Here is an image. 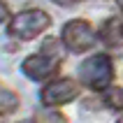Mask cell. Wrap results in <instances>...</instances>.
<instances>
[{"label":"cell","instance_id":"cell-1","mask_svg":"<svg viewBox=\"0 0 123 123\" xmlns=\"http://www.w3.org/2000/svg\"><path fill=\"white\" fill-rule=\"evenodd\" d=\"M61 63H63L61 37H47L37 54H30L21 63V72L33 81H44V79H49V77H54L58 72Z\"/></svg>","mask_w":123,"mask_h":123},{"label":"cell","instance_id":"cell-2","mask_svg":"<svg viewBox=\"0 0 123 123\" xmlns=\"http://www.w3.org/2000/svg\"><path fill=\"white\" fill-rule=\"evenodd\" d=\"M49 26H51V16L44 9H40V7H28V9L16 12L9 19L7 35L14 37V40H21V42H30L37 35H42Z\"/></svg>","mask_w":123,"mask_h":123},{"label":"cell","instance_id":"cell-3","mask_svg":"<svg viewBox=\"0 0 123 123\" xmlns=\"http://www.w3.org/2000/svg\"><path fill=\"white\" fill-rule=\"evenodd\" d=\"M79 81L91 91H105L114 81V63L107 54H93L86 61H81L79 70Z\"/></svg>","mask_w":123,"mask_h":123},{"label":"cell","instance_id":"cell-4","mask_svg":"<svg viewBox=\"0 0 123 123\" xmlns=\"http://www.w3.org/2000/svg\"><path fill=\"white\" fill-rule=\"evenodd\" d=\"M61 42L72 54H86L93 47V42H95V30H93V26L86 19H72L63 26Z\"/></svg>","mask_w":123,"mask_h":123},{"label":"cell","instance_id":"cell-5","mask_svg":"<svg viewBox=\"0 0 123 123\" xmlns=\"http://www.w3.org/2000/svg\"><path fill=\"white\" fill-rule=\"evenodd\" d=\"M79 98V84L70 77H58L40 91V100L44 107H61Z\"/></svg>","mask_w":123,"mask_h":123},{"label":"cell","instance_id":"cell-6","mask_svg":"<svg viewBox=\"0 0 123 123\" xmlns=\"http://www.w3.org/2000/svg\"><path fill=\"white\" fill-rule=\"evenodd\" d=\"M100 37L107 47H121V19L111 16L109 21H105V26L100 28Z\"/></svg>","mask_w":123,"mask_h":123},{"label":"cell","instance_id":"cell-7","mask_svg":"<svg viewBox=\"0 0 123 123\" xmlns=\"http://www.w3.org/2000/svg\"><path fill=\"white\" fill-rule=\"evenodd\" d=\"M16 107H19V95L12 88H7L5 84H0V116L12 114Z\"/></svg>","mask_w":123,"mask_h":123},{"label":"cell","instance_id":"cell-8","mask_svg":"<svg viewBox=\"0 0 123 123\" xmlns=\"http://www.w3.org/2000/svg\"><path fill=\"white\" fill-rule=\"evenodd\" d=\"M102 100L105 105L114 111H123V88L121 86H109L102 91Z\"/></svg>","mask_w":123,"mask_h":123},{"label":"cell","instance_id":"cell-9","mask_svg":"<svg viewBox=\"0 0 123 123\" xmlns=\"http://www.w3.org/2000/svg\"><path fill=\"white\" fill-rule=\"evenodd\" d=\"M5 19H9V7H7L5 0H0V23H2Z\"/></svg>","mask_w":123,"mask_h":123},{"label":"cell","instance_id":"cell-10","mask_svg":"<svg viewBox=\"0 0 123 123\" xmlns=\"http://www.w3.org/2000/svg\"><path fill=\"white\" fill-rule=\"evenodd\" d=\"M51 2H56L61 7H70V5H77V2H84V0H51Z\"/></svg>","mask_w":123,"mask_h":123},{"label":"cell","instance_id":"cell-11","mask_svg":"<svg viewBox=\"0 0 123 123\" xmlns=\"http://www.w3.org/2000/svg\"><path fill=\"white\" fill-rule=\"evenodd\" d=\"M21 123H35V121H33V118H26V121H21Z\"/></svg>","mask_w":123,"mask_h":123},{"label":"cell","instance_id":"cell-12","mask_svg":"<svg viewBox=\"0 0 123 123\" xmlns=\"http://www.w3.org/2000/svg\"><path fill=\"white\" fill-rule=\"evenodd\" d=\"M116 2H118V7H121V9H123V0H116Z\"/></svg>","mask_w":123,"mask_h":123},{"label":"cell","instance_id":"cell-13","mask_svg":"<svg viewBox=\"0 0 123 123\" xmlns=\"http://www.w3.org/2000/svg\"><path fill=\"white\" fill-rule=\"evenodd\" d=\"M116 123H123V114H121V116H118V121H116Z\"/></svg>","mask_w":123,"mask_h":123},{"label":"cell","instance_id":"cell-14","mask_svg":"<svg viewBox=\"0 0 123 123\" xmlns=\"http://www.w3.org/2000/svg\"><path fill=\"white\" fill-rule=\"evenodd\" d=\"M121 35H123V21H121Z\"/></svg>","mask_w":123,"mask_h":123}]
</instances>
